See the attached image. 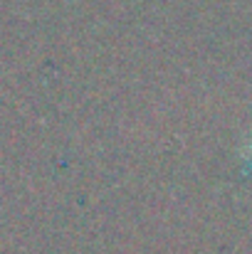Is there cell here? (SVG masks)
Wrapping results in <instances>:
<instances>
[{
	"mask_svg": "<svg viewBox=\"0 0 252 254\" xmlns=\"http://www.w3.org/2000/svg\"><path fill=\"white\" fill-rule=\"evenodd\" d=\"M243 163H245V170H252V133L243 148Z\"/></svg>",
	"mask_w": 252,
	"mask_h": 254,
	"instance_id": "obj_1",
	"label": "cell"
}]
</instances>
